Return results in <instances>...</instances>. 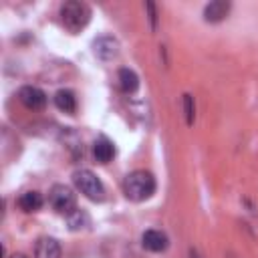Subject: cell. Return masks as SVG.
Here are the masks:
<instances>
[{
    "instance_id": "1",
    "label": "cell",
    "mask_w": 258,
    "mask_h": 258,
    "mask_svg": "<svg viewBox=\"0 0 258 258\" xmlns=\"http://www.w3.org/2000/svg\"><path fill=\"white\" fill-rule=\"evenodd\" d=\"M123 191L131 202H145L155 191V177L151 171L135 169L123 181Z\"/></svg>"
},
{
    "instance_id": "2",
    "label": "cell",
    "mask_w": 258,
    "mask_h": 258,
    "mask_svg": "<svg viewBox=\"0 0 258 258\" xmlns=\"http://www.w3.org/2000/svg\"><path fill=\"white\" fill-rule=\"evenodd\" d=\"M91 20V8L85 4V2H79V0H69L60 6V22L62 26L77 34L81 32Z\"/></svg>"
},
{
    "instance_id": "3",
    "label": "cell",
    "mask_w": 258,
    "mask_h": 258,
    "mask_svg": "<svg viewBox=\"0 0 258 258\" xmlns=\"http://www.w3.org/2000/svg\"><path fill=\"white\" fill-rule=\"evenodd\" d=\"M73 181H75L77 189L85 198H89L91 202H103L105 200V187H103L101 179L91 169H77L73 173Z\"/></svg>"
},
{
    "instance_id": "4",
    "label": "cell",
    "mask_w": 258,
    "mask_h": 258,
    "mask_svg": "<svg viewBox=\"0 0 258 258\" xmlns=\"http://www.w3.org/2000/svg\"><path fill=\"white\" fill-rule=\"evenodd\" d=\"M48 202L50 206L58 212V214H71L75 208H77V198L73 194L71 187L62 185V183H56L50 187V194H48Z\"/></svg>"
},
{
    "instance_id": "5",
    "label": "cell",
    "mask_w": 258,
    "mask_h": 258,
    "mask_svg": "<svg viewBox=\"0 0 258 258\" xmlns=\"http://www.w3.org/2000/svg\"><path fill=\"white\" fill-rule=\"evenodd\" d=\"M93 50H95V54H97L101 60L109 62V60H113V58L119 56V40H117L115 36H109V34L99 36V38L93 42Z\"/></svg>"
},
{
    "instance_id": "6",
    "label": "cell",
    "mask_w": 258,
    "mask_h": 258,
    "mask_svg": "<svg viewBox=\"0 0 258 258\" xmlns=\"http://www.w3.org/2000/svg\"><path fill=\"white\" fill-rule=\"evenodd\" d=\"M18 101H20L26 109L38 111V109H42V107L46 105V95H44V91H40L38 87L26 85V87H22V89L18 91Z\"/></svg>"
},
{
    "instance_id": "7",
    "label": "cell",
    "mask_w": 258,
    "mask_h": 258,
    "mask_svg": "<svg viewBox=\"0 0 258 258\" xmlns=\"http://www.w3.org/2000/svg\"><path fill=\"white\" fill-rule=\"evenodd\" d=\"M141 244L149 252H163L169 246V240H167L165 232H161V230H147L141 236Z\"/></svg>"
},
{
    "instance_id": "8",
    "label": "cell",
    "mask_w": 258,
    "mask_h": 258,
    "mask_svg": "<svg viewBox=\"0 0 258 258\" xmlns=\"http://www.w3.org/2000/svg\"><path fill=\"white\" fill-rule=\"evenodd\" d=\"M34 258H60V244L50 236L38 238L34 246Z\"/></svg>"
},
{
    "instance_id": "9",
    "label": "cell",
    "mask_w": 258,
    "mask_h": 258,
    "mask_svg": "<svg viewBox=\"0 0 258 258\" xmlns=\"http://www.w3.org/2000/svg\"><path fill=\"white\" fill-rule=\"evenodd\" d=\"M230 12V2L226 0H214L206 4L204 8V20L206 22H222Z\"/></svg>"
},
{
    "instance_id": "10",
    "label": "cell",
    "mask_w": 258,
    "mask_h": 258,
    "mask_svg": "<svg viewBox=\"0 0 258 258\" xmlns=\"http://www.w3.org/2000/svg\"><path fill=\"white\" fill-rule=\"evenodd\" d=\"M93 155L99 163H109L113 157H115V145L111 139H107L105 135L97 137L95 145H93Z\"/></svg>"
},
{
    "instance_id": "11",
    "label": "cell",
    "mask_w": 258,
    "mask_h": 258,
    "mask_svg": "<svg viewBox=\"0 0 258 258\" xmlns=\"http://www.w3.org/2000/svg\"><path fill=\"white\" fill-rule=\"evenodd\" d=\"M54 105L56 109H60L62 113H75L77 111V97L73 91L69 89H60L54 93Z\"/></svg>"
},
{
    "instance_id": "12",
    "label": "cell",
    "mask_w": 258,
    "mask_h": 258,
    "mask_svg": "<svg viewBox=\"0 0 258 258\" xmlns=\"http://www.w3.org/2000/svg\"><path fill=\"white\" fill-rule=\"evenodd\" d=\"M67 226L71 232H81V230H87L91 226V218L85 210L75 208L71 214H67Z\"/></svg>"
},
{
    "instance_id": "13",
    "label": "cell",
    "mask_w": 258,
    "mask_h": 258,
    "mask_svg": "<svg viewBox=\"0 0 258 258\" xmlns=\"http://www.w3.org/2000/svg\"><path fill=\"white\" fill-rule=\"evenodd\" d=\"M119 87L125 95H133L139 89V77L131 69H121L119 71Z\"/></svg>"
},
{
    "instance_id": "14",
    "label": "cell",
    "mask_w": 258,
    "mask_h": 258,
    "mask_svg": "<svg viewBox=\"0 0 258 258\" xmlns=\"http://www.w3.org/2000/svg\"><path fill=\"white\" fill-rule=\"evenodd\" d=\"M18 208L22 212H38L42 208V196L38 191H24L20 198H18Z\"/></svg>"
},
{
    "instance_id": "15",
    "label": "cell",
    "mask_w": 258,
    "mask_h": 258,
    "mask_svg": "<svg viewBox=\"0 0 258 258\" xmlns=\"http://www.w3.org/2000/svg\"><path fill=\"white\" fill-rule=\"evenodd\" d=\"M183 115H185V123L191 127L194 119H196V105H194L191 95H183Z\"/></svg>"
},
{
    "instance_id": "16",
    "label": "cell",
    "mask_w": 258,
    "mask_h": 258,
    "mask_svg": "<svg viewBox=\"0 0 258 258\" xmlns=\"http://www.w3.org/2000/svg\"><path fill=\"white\" fill-rule=\"evenodd\" d=\"M145 8L149 10V22H151V28H155V24H157V10H155V4H153V2H147Z\"/></svg>"
},
{
    "instance_id": "17",
    "label": "cell",
    "mask_w": 258,
    "mask_h": 258,
    "mask_svg": "<svg viewBox=\"0 0 258 258\" xmlns=\"http://www.w3.org/2000/svg\"><path fill=\"white\" fill-rule=\"evenodd\" d=\"M189 258H202V256H200V252H198V250L189 248Z\"/></svg>"
},
{
    "instance_id": "18",
    "label": "cell",
    "mask_w": 258,
    "mask_h": 258,
    "mask_svg": "<svg viewBox=\"0 0 258 258\" xmlns=\"http://www.w3.org/2000/svg\"><path fill=\"white\" fill-rule=\"evenodd\" d=\"M10 258H26V256H24V254H12Z\"/></svg>"
}]
</instances>
